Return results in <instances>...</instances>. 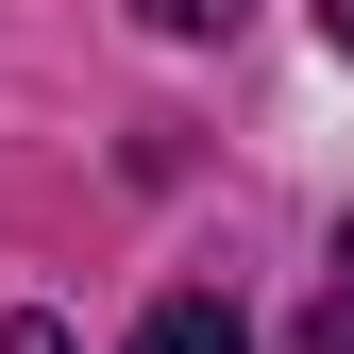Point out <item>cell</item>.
Segmentation results:
<instances>
[{
  "label": "cell",
  "instance_id": "cell-1",
  "mask_svg": "<svg viewBox=\"0 0 354 354\" xmlns=\"http://www.w3.org/2000/svg\"><path fill=\"white\" fill-rule=\"evenodd\" d=\"M136 354H253V337H236V321H219V304H203V287H169V304H152V321H136Z\"/></svg>",
  "mask_w": 354,
  "mask_h": 354
},
{
  "label": "cell",
  "instance_id": "cell-2",
  "mask_svg": "<svg viewBox=\"0 0 354 354\" xmlns=\"http://www.w3.org/2000/svg\"><path fill=\"white\" fill-rule=\"evenodd\" d=\"M136 17H152V34H219L236 0H136Z\"/></svg>",
  "mask_w": 354,
  "mask_h": 354
},
{
  "label": "cell",
  "instance_id": "cell-3",
  "mask_svg": "<svg viewBox=\"0 0 354 354\" xmlns=\"http://www.w3.org/2000/svg\"><path fill=\"white\" fill-rule=\"evenodd\" d=\"M0 354H68V321H17V337H0Z\"/></svg>",
  "mask_w": 354,
  "mask_h": 354
},
{
  "label": "cell",
  "instance_id": "cell-4",
  "mask_svg": "<svg viewBox=\"0 0 354 354\" xmlns=\"http://www.w3.org/2000/svg\"><path fill=\"white\" fill-rule=\"evenodd\" d=\"M321 34H337V51H354V0H321Z\"/></svg>",
  "mask_w": 354,
  "mask_h": 354
},
{
  "label": "cell",
  "instance_id": "cell-5",
  "mask_svg": "<svg viewBox=\"0 0 354 354\" xmlns=\"http://www.w3.org/2000/svg\"><path fill=\"white\" fill-rule=\"evenodd\" d=\"M304 354H354V321H321V337H304Z\"/></svg>",
  "mask_w": 354,
  "mask_h": 354
}]
</instances>
